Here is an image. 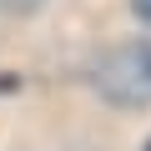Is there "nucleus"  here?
I'll use <instances>...</instances> for the list:
<instances>
[{
    "instance_id": "1",
    "label": "nucleus",
    "mask_w": 151,
    "mask_h": 151,
    "mask_svg": "<svg viewBox=\"0 0 151 151\" xmlns=\"http://www.w3.org/2000/svg\"><path fill=\"white\" fill-rule=\"evenodd\" d=\"M96 91L111 106H126V111L151 106V40L111 45L96 65Z\"/></svg>"
},
{
    "instance_id": "2",
    "label": "nucleus",
    "mask_w": 151,
    "mask_h": 151,
    "mask_svg": "<svg viewBox=\"0 0 151 151\" xmlns=\"http://www.w3.org/2000/svg\"><path fill=\"white\" fill-rule=\"evenodd\" d=\"M40 5V0H0V10H5V15H30Z\"/></svg>"
},
{
    "instance_id": "3",
    "label": "nucleus",
    "mask_w": 151,
    "mask_h": 151,
    "mask_svg": "<svg viewBox=\"0 0 151 151\" xmlns=\"http://www.w3.org/2000/svg\"><path fill=\"white\" fill-rule=\"evenodd\" d=\"M131 10H136V15H141V20L151 25V0H131Z\"/></svg>"
},
{
    "instance_id": "4",
    "label": "nucleus",
    "mask_w": 151,
    "mask_h": 151,
    "mask_svg": "<svg viewBox=\"0 0 151 151\" xmlns=\"http://www.w3.org/2000/svg\"><path fill=\"white\" fill-rule=\"evenodd\" d=\"M141 151H151V141H146V146H141Z\"/></svg>"
}]
</instances>
